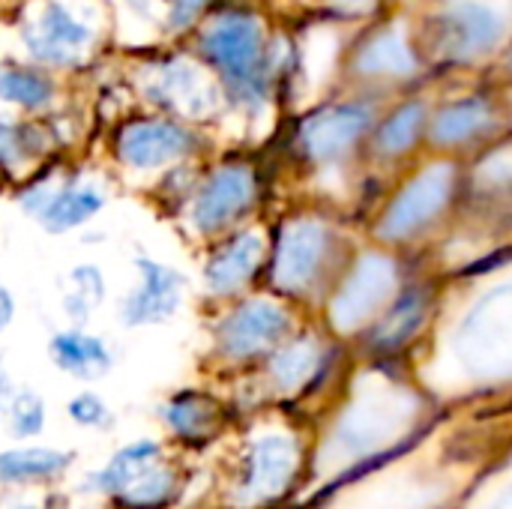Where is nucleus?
Here are the masks:
<instances>
[{
    "label": "nucleus",
    "mask_w": 512,
    "mask_h": 509,
    "mask_svg": "<svg viewBox=\"0 0 512 509\" xmlns=\"http://www.w3.org/2000/svg\"><path fill=\"white\" fill-rule=\"evenodd\" d=\"M96 486L126 507L153 509L174 495V474L162 465V450L153 441H138L108 462Z\"/></svg>",
    "instance_id": "nucleus-1"
},
{
    "label": "nucleus",
    "mask_w": 512,
    "mask_h": 509,
    "mask_svg": "<svg viewBox=\"0 0 512 509\" xmlns=\"http://www.w3.org/2000/svg\"><path fill=\"white\" fill-rule=\"evenodd\" d=\"M261 45H264L261 24L252 15H240V12H231V15L216 18L213 27L204 33V51H207V57L243 93H252L258 87Z\"/></svg>",
    "instance_id": "nucleus-2"
},
{
    "label": "nucleus",
    "mask_w": 512,
    "mask_h": 509,
    "mask_svg": "<svg viewBox=\"0 0 512 509\" xmlns=\"http://www.w3.org/2000/svg\"><path fill=\"white\" fill-rule=\"evenodd\" d=\"M450 195H453V168L450 165L426 168L390 204L378 234L384 240H402V237L420 231L423 225H429L447 207Z\"/></svg>",
    "instance_id": "nucleus-3"
},
{
    "label": "nucleus",
    "mask_w": 512,
    "mask_h": 509,
    "mask_svg": "<svg viewBox=\"0 0 512 509\" xmlns=\"http://www.w3.org/2000/svg\"><path fill=\"white\" fill-rule=\"evenodd\" d=\"M504 27V15L495 6L477 0L456 3L441 15L438 51L450 60H477L504 39Z\"/></svg>",
    "instance_id": "nucleus-4"
},
{
    "label": "nucleus",
    "mask_w": 512,
    "mask_h": 509,
    "mask_svg": "<svg viewBox=\"0 0 512 509\" xmlns=\"http://www.w3.org/2000/svg\"><path fill=\"white\" fill-rule=\"evenodd\" d=\"M396 288V264L387 255H366L348 282L342 285L336 303H333V321L339 330H354L363 321H369L378 306L393 294Z\"/></svg>",
    "instance_id": "nucleus-5"
},
{
    "label": "nucleus",
    "mask_w": 512,
    "mask_h": 509,
    "mask_svg": "<svg viewBox=\"0 0 512 509\" xmlns=\"http://www.w3.org/2000/svg\"><path fill=\"white\" fill-rule=\"evenodd\" d=\"M93 42V30L81 24L63 3H45L39 18L24 27V45L27 51L54 66H69L81 60L87 45Z\"/></svg>",
    "instance_id": "nucleus-6"
},
{
    "label": "nucleus",
    "mask_w": 512,
    "mask_h": 509,
    "mask_svg": "<svg viewBox=\"0 0 512 509\" xmlns=\"http://www.w3.org/2000/svg\"><path fill=\"white\" fill-rule=\"evenodd\" d=\"M138 270H141V288L123 300V309H120L123 324L144 327V324L168 321L183 303L186 276L153 258H138Z\"/></svg>",
    "instance_id": "nucleus-7"
},
{
    "label": "nucleus",
    "mask_w": 512,
    "mask_h": 509,
    "mask_svg": "<svg viewBox=\"0 0 512 509\" xmlns=\"http://www.w3.org/2000/svg\"><path fill=\"white\" fill-rule=\"evenodd\" d=\"M462 348H468V357H477L480 363L492 366L498 363L507 369L510 360V288L501 285L489 297H483L468 321L462 324L459 336Z\"/></svg>",
    "instance_id": "nucleus-8"
},
{
    "label": "nucleus",
    "mask_w": 512,
    "mask_h": 509,
    "mask_svg": "<svg viewBox=\"0 0 512 509\" xmlns=\"http://www.w3.org/2000/svg\"><path fill=\"white\" fill-rule=\"evenodd\" d=\"M324 249H327V228L321 222L315 219L291 222L279 237L273 282L282 291H303L315 279Z\"/></svg>",
    "instance_id": "nucleus-9"
},
{
    "label": "nucleus",
    "mask_w": 512,
    "mask_h": 509,
    "mask_svg": "<svg viewBox=\"0 0 512 509\" xmlns=\"http://www.w3.org/2000/svg\"><path fill=\"white\" fill-rule=\"evenodd\" d=\"M369 123H372V108H366L360 102L333 105L303 123L300 144L312 159L327 162V159H336L345 150H351L360 141V135L369 129Z\"/></svg>",
    "instance_id": "nucleus-10"
},
{
    "label": "nucleus",
    "mask_w": 512,
    "mask_h": 509,
    "mask_svg": "<svg viewBox=\"0 0 512 509\" xmlns=\"http://www.w3.org/2000/svg\"><path fill=\"white\" fill-rule=\"evenodd\" d=\"M297 471V447L285 435H267L249 450L246 462V480L240 486V501H270L279 498Z\"/></svg>",
    "instance_id": "nucleus-11"
},
{
    "label": "nucleus",
    "mask_w": 512,
    "mask_h": 509,
    "mask_svg": "<svg viewBox=\"0 0 512 509\" xmlns=\"http://www.w3.org/2000/svg\"><path fill=\"white\" fill-rule=\"evenodd\" d=\"M255 198V177L249 168H222L198 192L192 222L198 231H219L234 222Z\"/></svg>",
    "instance_id": "nucleus-12"
},
{
    "label": "nucleus",
    "mask_w": 512,
    "mask_h": 509,
    "mask_svg": "<svg viewBox=\"0 0 512 509\" xmlns=\"http://www.w3.org/2000/svg\"><path fill=\"white\" fill-rule=\"evenodd\" d=\"M189 147H192V135L183 126L165 123V120L132 123L120 132V141H117L120 159L138 171L162 168L180 159L183 153H189Z\"/></svg>",
    "instance_id": "nucleus-13"
},
{
    "label": "nucleus",
    "mask_w": 512,
    "mask_h": 509,
    "mask_svg": "<svg viewBox=\"0 0 512 509\" xmlns=\"http://www.w3.org/2000/svg\"><path fill=\"white\" fill-rule=\"evenodd\" d=\"M288 330V315L270 300L243 303L219 330L222 348L231 357H252L270 345H276Z\"/></svg>",
    "instance_id": "nucleus-14"
},
{
    "label": "nucleus",
    "mask_w": 512,
    "mask_h": 509,
    "mask_svg": "<svg viewBox=\"0 0 512 509\" xmlns=\"http://www.w3.org/2000/svg\"><path fill=\"white\" fill-rule=\"evenodd\" d=\"M24 207L39 219V225L51 234H66L87 219H93L105 207V195L96 186H78L66 183L57 192L45 195L42 189L30 192L24 198Z\"/></svg>",
    "instance_id": "nucleus-15"
},
{
    "label": "nucleus",
    "mask_w": 512,
    "mask_h": 509,
    "mask_svg": "<svg viewBox=\"0 0 512 509\" xmlns=\"http://www.w3.org/2000/svg\"><path fill=\"white\" fill-rule=\"evenodd\" d=\"M150 96L183 114H207L216 105V90L207 75L189 60H168L156 69Z\"/></svg>",
    "instance_id": "nucleus-16"
},
{
    "label": "nucleus",
    "mask_w": 512,
    "mask_h": 509,
    "mask_svg": "<svg viewBox=\"0 0 512 509\" xmlns=\"http://www.w3.org/2000/svg\"><path fill=\"white\" fill-rule=\"evenodd\" d=\"M261 258H264V237L255 231L240 234L207 264V288L213 294L237 291L258 270Z\"/></svg>",
    "instance_id": "nucleus-17"
},
{
    "label": "nucleus",
    "mask_w": 512,
    "mask_h": 509,
    "mask_svg": "<svg viewBox=\"0 0 512 509\" xmlns=\"http://www.w3.org/2000/svg\"><path fill=\"white\" fill-rule=\"evenodd\" d=\"M51 351V360L75 375V378H84V381H96L102 378L108 369H111V354L108 348L96 339V336H87V333H57L48 345Z\"/></svg>",
    "instance_id": "nucleus-18"
},
{
    "label": "nucleus",
    "mask_w": 512,
    "mask_h": 509,
    "mask_svg": "<svg viewBox=\"0 0 512 509\" xmlns=\"http://www.w3.org/2000/svg\"><path fill=\"white\" fill-rule=\"evenodd\" d=\"M489 126H492V105L486 99H462L438 111L432 123V138L435 144L453 147V144L471 141Z\"/></svg>",
    "instance_id": "nucleus-19"
},
{
    "label": "nucleus",
    "mask_w": 512,
    "mask_h": 509,
    "mask_svg": "<svg viewBox=\"0 0 512 509\" xmlns=\"http://www.w3.org/2000/svg\"><path fill=\"white\" fill-rule=\"evenodd\" d=\"M417 60L405 42L402 30H387L375 36L357 57V69L363 75H408L414 72Z\"/></svg>",
    "instance_id": "nucleus-20"
},
{
    "label": "nucleus",
    "mask_w": 512,
    "mask_h": 509,
    "mask_svg": "<svg viewBox=\"0 0 512 509\" xmlns=\"http://www.w3.org/2000/svg\"><path fill=\"white\" fill-rule=\"evenodd\" d=\"M165 423L180 438L201 441V438H210L219 429V405L210 396L186 393V396H177L165 408Z\"/></svg>",
    "instance_id": "nucleus-21"
},
{
    "label": "nucleus",
    "mask_w": 512,
    "mask_h": 509,
    "mask_svg": "<svg viewBox=\"0 0 512 509\" xmlns=\"http://www.w3.org/2000/svg\"><path fill=\"white\" fill-rule=\"evenodd\" d=\"M69 462H72V453H60V450H42V447L9 450L0 456V480L24 483V480L54 477V474H63Z\"/></svg>",
    "instance_id": "nucleus-22"
},
{
    "label": "nucleus",
    "mask_w": 512,
    "mask_h": 509,
    "mask_svg": "<svg viewBox=\"0 0 512 509\" xmlns=\"http://www.w3.org/2000/svg\"><path fill=\"white\" fill-rule=\"evenodd\" d=\"M426 318V294L423 291H408L399 297V303L387 312V318L375 330V345L384 351H393L405 345L423 324Z\"/></svg>",
    "instance_id": "nucleus-23"
},
{
    "label": "nucleus",
    "mask_w": 512,
    "mask_h": 509,
    "mask_svg": "<svg viewBox=\"0 0 512 509\" xmlns=\"http://www.w3.org/2000/svg\"><path fill=\"white\" fill-rule=\"evenodd\" d=\"M321 363V348L312 339H300L288 348H282L270 360V375L282 390H297L303 387Z\"/></svg>",
    "instance_id": "nucleus-24"
},
{
    "label": "nucleus",
    "mask_w": 512,
    "mask_h": 509,
    "mask_svg": "<svg viewBox=\"0 0 512 509\" xmlns=\"http://www.w3.org/2000/svg\"><path fill=\"white\" fill-rule=\"evenodd\" d=\"M423 120H426V105H423V102H408V105H402V108L381 126V132H378V147H381L384 153H390V156L405 153V150L417 141V135H420V129H423Z\"/></svg>",
    "instance_id": "nucleus-25"
},
{
    "label": "nucleus",
    "mask_w": 512,
    "mask_h": 509,
    "mask_svg": "<svg viewBox=\"0 0 512 509\" xmlns=\"http://www.w3.org/2000/svg\"><path fill=\"white\" fill-rule=\"evenodd\" d=\"M0 99L21 108H42L51 99V81L30 69H0Z\"/></svg>",
    "instance_id": "nucleus-26"
},
{
    "label": "nucleus",
    "mask_w": 512,
    "mask_h": 509,
    "mask_svg": "<svg viewBox=\"0 0 512 509\" xmlns=\"http://www.w3.org/2000/svg\"><path fill=\"white\" fill-rule=\"evenodd\" d=\"M102 291H105V282H102L99 270L96 267H78L72 273V291L66 294V312L75 321H84L90 315V309L102 300Z\"/></svg>",
    "instance_id": "nucleus-27"
},
{
    "label": "nucleus",
    "mask_w": 512,
    "mask_h": 509,
    "mask_svg": "<svg viewBox=\"0 0 512 509\" xmlns=\"http://www.w3.org/2000/svg\"><path fill=\"white\" fill-rule=\"evenodd\" d=\"M42 423H45V405L36 393L30 390H21L9 399V429L18 435V438H27V435H39L42 432Z\"/></svg>",
    "instance_id": "nucleus-28"
},
{
    "label": "nucleus",
    "mask_w": 512,
    "mask_h": 509,
    "mask_svg": "<svg viewBox=\"0 0 512 509\" xmlns=\"http://www.w3.org/2000/svg\"><path fill=\"white\" fill-rule=\"evenodd\" d=\"M69 417L78 426H90V429H108L111 426V414L105 408V402L93 393H81L69 402Z\"/></svg>",
    "instance_id": "nucleus-29"
},
{
    "label": "nucleus",
    "mask_w": 512,
    "mask_h": 509,
    "mask_svg": "<svg viewBox=\"0 0 512 509\" xmlns=\"http://www.w3.org/2000/svg\"><path fill=\"white\" fill-rule=\"evenodd\" d=\"M27 153V132L0 120V162L15 165Z\"/></svg>",
    "instance_id": "nucleus-30"
},
{
    "label": "nucleus",
    "mask_w": 512,
    "mask_h": 509,
    "mask_svg": "<svg viewBox=\"0 0 512 509\" xmlns=\"http://www.w3.org/2000/svg\"><path fill=\"white\" fill-rule=\"evenodd\" d=\"M207 6V0H168V27L183 30L195 21V15Z\"/></svg>",
    "instance_id": "nucleus-31"
},
{
    "label": "nucleus",
    "mask_w": 512,
    "mask_h": 509,
    "mask_svg": "<svg viewBox=\"0 0 512 509\" xmlns=\"http://www.w3.org/2000/svg\"><path fill=\"white\" fill-rule=\"evenodd\" d=\"M9 321H12V297H9V291L0 285V330H3Z\"/></svg>",
    "instance_id": "nucleus-32"
},
{
    "label": "nucleus",
    "mask_w": 512,
    "mask_h": 509,
    "mask_svg": "<svg viewBox=\"0 0 512 509\" xmlns=\"http://www.w3.org/2000/svg\"><path fill=\"white\" fill-rule=\"evenodd\" d=\"M330 3L339 6V9H345V12H363V9L375 6V0H330Z\"/></svg>",
    "instance_id": "nucleus-33"
},
{
    "label": "nucleus",
    "mask_w": 512,
    "mask_h": 509,
    "mask_svg": "<svg viewBox=\"0 0 512 509\" xmlns=\"http://www.w3.org/2000/svg\"><path fill=\"white\" fill-rule=\"evenodd\" d=\"M129 3H132L138 12H147V3H150V0H129Z\"/></svg>",
    "instance_id": "nucleus-34"
},
{
    "label": "nucleus",
    "mask_w": 512,
    "mask_h": 509,
    "mask_svg": "<svg viewBox=\"0 0 512 509\" xmlns=\"http://www.w3.org/2000/svg\"><path fill=\"white\" fill-rule=\"evenodd\" d=\"M3 384H6V375H3V366H0V390H3Z\"/></svg>",
    "instance_id": "nucleus-35"
}]
</instances>
